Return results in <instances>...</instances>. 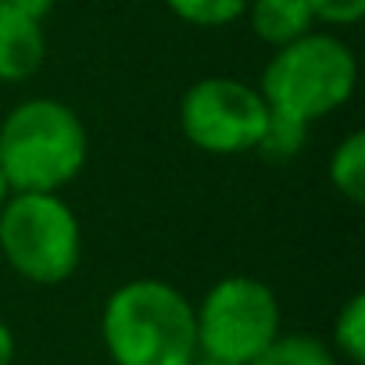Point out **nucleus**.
<instances>
[{"instance_id": "obj_1", "label": "nucleus", "mask_w": 365, "mask_h": 365, "mask_svg": "<svg viewBox=\"0 0 365 365\" xmlns=\"http://www.w3.org/2000/svg\"><path fill=\"white\" fill-rule=\"evenodd\" d=\"M115 365H190L197 358L194 304L165 279L122 283L101 319Z\"/></svg>"}, {"instance_id": "obj_2", "label": "nucleus", "mask_w": 365, "mask_h": 365, "mask_svg": "<svg viewBox=\"0 0 365 365\" xmlns=\"http://www.w3.org/2000/svg\"><path fill=\"white\" fill-rule=\"evenodd\" d=\"M86 154V125L61 101H22L0 122V172L11 194H58L83 172Z\"/></svg>"}, {"instance_id": "obj_3", "label": "nucleus", "mask_w": 365, "mask_h": 365, "mask_svg": "<svg viewBox=\"0 0 365 365\" xmlns=\"http://www.w3.org/2000/svg\"><path fill=\"white\" fill-rule=\"evenodd\" d=\"M354 83L358 65L351 47L329 33H308L276 51V58L262 72L258 93L269 111L312 125L315 118L347 104Z\"/></svg>"}, {"instance_id": "obj_4", "label": "nucleus", "mask_w": 365, "mask_h": 365, "mask_svg": "<svg viewBox=\"0 0 365 365\" xmlns=\"http://www.w3.org/2000/svg\"><path fill=\"white\" fill-rule=\"evenodd\" d=\"M0 255L29 283H65L83 255L76 212L58 194H11L0 208Z\"/></svg>"}, {"instance_id": "obj_5", "label": "nucleus", "mask_w": 365, "mask_h": 365, "mask_svg": "<svg viewBox=\"0 0 365 365\" xmlns=\"http://www.w3.org/2000/svg\"><path fill=\"white\" fill-rule=\"evenodd\" d=\"M194 319L197 354L219 365H251L279 336V301L272 287L255 276L219 279Z\"/></svg>"}, {"instance_id": "obj_6", "label": "nucleus", "mask_w": 365, "mask_h": 365, "mask_svg": "<svg viewBox=\"0 0 365 365\" xmlns=\"http://www.w3.org/2000/svg\"><path fill=\"white\" fill-rule=\"evenodd\" d=\"M269 122L262 93L230 76L197 79L179 101V129L197 150L247 154L258 147Z\"/></svg>"}, {"instance_id": "obj_7", "label": "nucleus", "mask_w": 365, "mask_h": 365, "mask_svg": "<svg viewBox=\"0 0 365 365\" xmlns=\"http://www.w3.org/2000/svg\"><path fill=\"white\" fill-rule=\"evenodd\" d=\"M47 58L43 22L0 0V83H26Z\"/></svg>"}, {"instance_id": "obj_8", "label": "nucleus", "mask_w": 365, "mask_h": 365, "mask_svg": "<svg viewBox=\"0 0 365 365\" xmlns=\"http://www.w3.org/2000/svg\"><path fill=\"white\" fill-rule=\"evenodd\" d=\"M244 15H251L255 36L276 51L315 33V15L308 8V0H251Z\"/></svg>"}, {"instance_id": "obj_9", "label": "nucleus", "mask_w": 365, "mask_h": 365, "mask_svg": "<svg viewBox=\"0 0 365 365\" xmlns=\"http://www.w3.org/2000/svg\"><path fill=\"white\" fill-rule=\"evenodd\" d=\"M329 182L336 194L351 205L365 201V133L354 129L340 140V147L329 158Z\"/></svg>"}, {"instance_id": "obj_10", "label": "nucleus", "mask_w": 365, "mask_h": 365, "mask_svg": "<svg viewBox=\"0 0 365 365\" xmlns=\"http://www.w3.org/2000/svg\"><path fill=\"white\" fill-rule=\"evenodd\" d=\"M251 365H336L333 351L308 333H279Z\"/></svg>"}, {"instance_id": "obj_11", "label": "nucleus", "mask_w": 365, "mask_h": 365, "mask_svg": "<svg viewBox=\"0 0 365 365\" xmlns=\"http://www.w3.org/2000/svg\"><path fill=\"white\" fill-rule=\"evenodd\" d=\"M168 11L190 26H201V29H215V26H230L237 22L251 0H165Z\"/></svg>"}, {"instance_id": "obj_12", "label": "nucleus", "mask_w": 365, "mask_h": 365, "mask_svg": "<svg viewBox=\"0 0 365 365\" xmlns=\"http://www.w3.org/2000/svg\"><path fill=\"white\" fill-rule=\"evenodd\" d=\"M333 344H336V351H340L351 365H361V361H365V297H361V294H354V297L336 312Z\"/></svg>"}, {"instance_id": "obj_13", "label": "nucleus", "mask_w": 365, "mask_h": 365, "mask_svg": "<svg viewBox=\"0 0 365 365\" xmlns=\"http://www.w3.org/2000/svg\"><path fill=\"white\" fill-rule=\"evenodd\" d=\"M304 133H308V125H304V122L287 118V115H279V111H269L265 133H262V140H258V147H255V150H258V154H265V158H272V161H287V158H294V154L301 150Z\"/></svg>"}, {"instance_id": "obj_14", "label": "nucleus", "mask_w": 365, "mask_h": 365, "mask_svg": "<svg viewBox=\"0 0 365 365\" xmlns=\"http://www.w3.org/2000/svg\"><path fill=\"white\" fill-rule=\"evenodd\" d=\"M315 22L326 26H354L365 15V0H308Z\"/></svg>"}, {"instance_id": "obj_15", "label": "nucleus", "mask_w": 365, "mask_h": 365, "mask_svg": "<svg viewBox=\"0 0 365 365\" xmlns=\"http://www.w3.org/2000/svg\"><path fill=\"white\" fill-rule=\"evenodd\" d=\"M4 4H11V8H19V11H26V15H33V19H47V11L54 8V0H4Z\"/></svg>"}, {"instance_id": "obj_16", "label": "nucleus", "mask_w": 365, "mask_h": 365, "mask_svg": "<svg viewBox=\"0 0 365 365\" xmlns=\"http://www.w3.org/2000/svg\"><path fill=\"white\" fill-rule=\"evenodd\" d=\"M11 361H15V336L4 322H0V365H11Z\"/></svg>"}, {"instance_id": "obj_17", "label": "nucleus", "mask_w": 365, "mask_h": 365, "mask_svg": "<svg viewBox=\"0 0 365 365\" xmlns=\"http://www.w3.org/2000/svg\"><path fill=\"white\" fill-rule=\"evenodd\" d=\"M11 197V187H8V179H4V172H0V208H4V201Z\"/></svg>"}, {"instance_id": "obj_18", "label": "nucleus", "mask_w": 365, "mask_h": 365, "mask_svg": "<svg viewBox=\"0 0 365 365\" xmlns=\"http://www.w3.org/2000/svg\"><path fill=\"white\" fill-rule=\"evenodd\" d=\"M190 365H219V361H208V358H194Z\"/></svg>"}]
</instances>
